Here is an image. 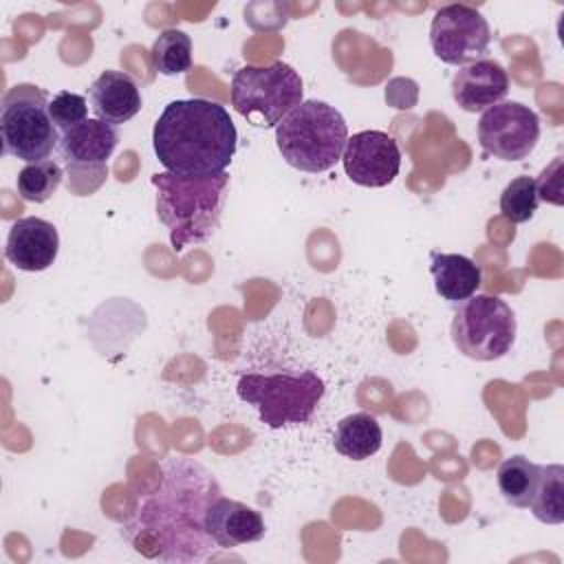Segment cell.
Masks as SVG:
<instances>
[{
  "mask_svg": "<svg viewBox=\"0 0 564 564\" xmlns=\"http://www.w3.org/2000/svg\"><path fill=\"white\" fill-rule=\"evenodd\" d=\"M560 167H562V159L557 156L546 170H542L540 178L535 181L540 200L562 205V174H560Z\"/></svg>",
  "mask_w": 564,
  "mask_h": 564,
  "instance_id": "d4e9b609",
  "label": "cell"
},
{
  "mask_svg": "<svg viewBox=\"0 0 564 564\" xmlns=\"http://www.w3.org/2000/svg\"><path fill=\"white\" fill-rule=\"evenodd\" d=\"M62 167L57 161L46 159V161H37V163H26L15 178V187H18V196L26 203H44L48 200L59 183H62Z\"/></svg>",
  "mask_w": 564,
  "mask_h": 564,
  "instance_id": "7402d4cb",
  "label": "cell"
},
{
  "mask_svg": "<svg viewBox=\"0 0 564 564\" xmlns=\"http://www.w3.org/2000/svg\"><path fill=\"white\" fill-rule=\"evenodd\" d=\"M238 132L225 106L194 97L174 99L159 115L152 145L165 172L214 176L229 167Z\"/></svg>",
  "mask_w": 564,
  "mask_h": 564,
  "instance_id": "7a4b0ae2",
  "label": "cell"
},
{
  "mask_svg": "<svg viewBox=\"0 0 564 564\" xmlns=\"http://www.w3.org/2000/svg\"><path fill=\"white\" fill-rule=\"evenodd\" d=\"M220 496L212 471L189 458L167 460L156 487L141 500L126 538L137 553L161 562H203L212 557L214 540L205 516Z\"/></svg>",
  "mask_w": 564,
  "mask_h": 564,
  "instance_id": "6da1fadb",
  "label": "cell"
},
{
  "mask_svg": "<svg viewBox=\"0 0 564 564\" xmlns=\"http://www.w3.org/2000/svg\"><path fill=\"white\" fill-rule=\"evenodd\" d=\"M88 99L95 117L110 126H121L141 110L139 86L121 70H104L90 84Z\"/></svg>",
  "mask_w": 564,
  "mask_h": 564,
  "instance_id": "2e32d148",
  "label": "cell"
},
{
  "mask_svg": "<svg viewBox=\"0 0 564 564\" xmlns=\"http://www.w3.org/2000/svg\"><path fill=\"white\" fill-rule=\"evenodd\" d=\"M452 341L474 361H496L516 341V315L496 295H471L454 313Z\"/></svg>",
  "mask_w": 564,
  "mask_h": 564,
  "instance_id": "ba28073f",
  "label": "cell"
},
{
  "mask_svg": "<svg viewBox=\"0 0 564 564\" xmlns=\"http://www.w3.org/2000/svg\"><path fill=\"white\" fill-rule=\"evenodd\" d=\"M324 381L313 370L242 375L238 379V397L258 410L260 421L271 427H289L306 423L324 397Z\"/></svg>",
  "mask_w": 564,
  "mask_h": 564,
  "instance_id": "5b68a950",
  "label": "cell"
},
{
  "mask_svg": "<svg viewBox=\"0 0 564 564\" xmlns=\"http://www.w3.org/2000/svg\"><path fill=\"white\" fill-rule=\"evenodd\" d=\"M540 198L535 178L531 176H518L513 178L500 194V212L509 223H527L538 212Z\"/></svg>",
  "mask_w": 564,
  "mask_h": 564,
  "instance_id": "603a6c76",
  "label": "cell"
},
{
  "mask_svg": "<svg viewBox=\"0 0 564 564\" xmlns=\"http://www.w3.org/2000/svg\"><path fill=\"white\" fill-rule=\"evenodd\" d=\"M540 139L538 115L520 101H500L478 119L480 148L500 161L527 159Z\"/></svg>",
  "mask_w": 564,
  "mask_h": 564,
  "instance_id": "30bf717a",
  "label": "cell"
},
{
  "mask_svg": "<svg viewBox=\"0 0 564 564\" xmlns=\"http://www.w3.org/2000/svg\"><path fill=\"white\" fill-rule=\"evenodd\" d=\"M430 273L436 293L447 302H465L480 286V269L460 253H430Z\"/></svg>",
  "mask_w": 564,
  "mask_h": 564,
  "instance_id": "e0dca14e",
  "label": "cell"
},
{
  "mask_svg": "<svg viewBox=\"0 0 564 564\" xmlns=\"http://www.w3.org/2000/svg\"><path fill=\"white\" fill-rule=\"evenodd\" d=\"M302 95V77L284 62L242 66L231 77V106L256 128H278L304 101Z\"/></svg>",
  "mask_w": 564,
  "mask_h": 564,
  "instance_id": "52a82bcc",
  "label": "cell"
},
{
  "mask_svg": "<svg viewBox=\"0 0 564 564\" xmlns=\"http://www.w3.org/2000/svg\"><path fill=\"white\" fill-rule=\"evenodd\" d=\"M348 126L341 112L319 99L295 106L275 128V145L282 159L308 174L330 170L344 154Z\"/></svg>",
  "mask_w": 564,
  "mask_h": 564,
  "instance_id": "277c9868",
  "label": "cell"
},
{
  "mask_svg": "<svg viewBox=\"0 0 564 564\" xmlns=\"http://www.w3.org/2000/svg\"><path fill=\"white\" fill-rule=\"evenodd\" d=\"M540 480V465L531 463L527 456H511L500 463L496 482L502 494V498L518 509H529L531 500L535 496Z\"/></svg>",
  "mask_w": 564,
  "mask_h": 564,
  "instance_id": "d6986e66",
  "label": "cell"
},
{
  "mask_svg": "<svg viewBox=\"0 0 564 564\" xmlns=\"http://www.w3.org/2000/svg\"><path fill=\"white\" fill-rule=\"evenodd\" d=\"M152 66L161 75H181L192 66V40L181 29H165L152 44Z\"/></svg>",
  "mask_w": 564,
  "mask_h": 564,
  "instance_id": "44dd1931",
  "label": "cell"
},
{
  "mask_svg": "<svg viewBox=\"0 0 564 564\" xmlns=\"http://www.w3.org/2000/svg\"><path fill=\"white\" fill-rule=\"evenodd\" d=\"M383 432L375 414L357 412L344 416L333 434L335 449L350 460H366L381 447Z\"/></svg>",
  "mask_w": 564,
  "mask_h": 564,
  "instance_id": "ac0fdd59",
  "label": "cell"
},
{
  "mask_svg": "<svg viewBox=\"0 0 564 564\" xmlns=\"http://www.w3.org/2000/svg\"><path fill=\"white\" fill-rule=\"evenodd\" d=\"M57 251L59 236L53 223L37 216H24L11 225L4 245V258L15 269L26 273L44 271L55 262Z\"/></svg>",
  "mask_w": 564,
  "mask_h": 564,
  "instance_id": "7c38bea8",
  "label": "cell"
},
{
  "mask_svg": "<svg viewBox=\"0 0 564 564\" xmlns=\"http://www.w3.org/2000/svg\"><path fill=\"white\" fill-rule=\"evenodd\" d=\"M48 97L33 84L11 86L0 104L2 152L26 163L46 161L59 145V130L48 115Z\"/></svg>",
  "mask_w": 564,
  "mask_h": 564,
  "instance_id": "8992f818",
  "label": "cell"
},
{
  "mask_svg": "<svg viewBox=\"0 0 564 564\" xmlns=\"http://www.w3.org/2000/svg\"><path fill=\"white\" fill-rule=\"evenodd\" d=\"M205 527L214 544L220 549H234L240 544L258 542L264 538L267 531L264 520L256 509L223 496H218L209 505Z\"/></svg>",
  "mask_w": 564,
  "mask_h": 564,
  "instance_id": "9a60e30c",
  "label": "cell"
},
{
  "mask_svg": "<svg viewBox=\"0 0 564 564\" xmlns=\"http://www.w3.org/2000/svg\"><path fill=\"white\" fill-rule=\"evenodd\" d=\"M152 185L156 187V216L167 227L174 251L212 238L227 200V172L214 176L156 172Z\"/></svg>",
  "mask_w": 564,
  "mask_h": 564,
  "instance_id": "3957f363",
  "label": "cell"
},
{
  "mask_svg": "<svg viewBox=\"0 0 564 564\" xmlns=\"http://www.w3.org/2000/svg\"><path fill=\"white\" fill-rule=\"evenodd\" d=\"M509 93V75L496 59H478L460 66L452 77V97L465 112H482L500 104Z\"/></svg>",
  "mask_w": 564,
  "mask_h": 564,
  "instance_id": "4fadbf2b",
  "label": "cell"
},
{
  "mask_svg": "<svg viewBox=\"0 0 564 564\" xmlns=\"http://www.w3.org/2000/svg\"><path fill=\"white\" fill-rule=\"evenodd\" d=\"M531 513L544 524L564 522V467L540 465V480L531 500Z\"/></svg>",
  "mask_w": 564,
  "mask_h": 564,
  "instance_id": "ffe728a7",
  "label": "cell"
},
{
  "mask_svg": "<svg viewBox=\"0 0 564 564\" xmlns=\"http://www.w3.org/2000/svg\"><path fill=\"white\" fill-rule=\"evenodd\" d=\"M341 163L352 183L361 187H386L401 170V150L388 132L361 130L348 137Z\"/></svg>",
  "mask_w": 564,
  "mask_h": 564,
  "instance_id": "8fae6325",
  "label": "cell"
},
{
  "mask_svg": "<svg viewBox=\"0 0 564 564\" xmlns=\"http://www.w3.org/2000/svg\"><path fill=\"white\" fill-rule=\"evenodd\" d=\"M117 143H119V132L115 126L99 119H86L75 128H70L68 132H64L57 148L68 172H79V170H104Z\"/></svg>",
  "mask_w": 564,
  "mask_h": 564,
  "instance_id": "5bb4252c",
  "label": "cell"
},
{
  "mask_svg": "<svg viewBox=\"0 0 564 564\" xmlns=\"http://www.w3.org/2000/svg\"><path fill=\"white\" fill-rule=\"evenodd\" d=\"M48 115L55 123V128L64 134L77 123L88 119V104L86 97L79 93L70 90H59L51 101H48Z\"/></svg>",
  "mask_w": 564,
  "mask_h": 564,
  "instance_id": "cb8c5ba5",
  "label": "cell"
},
{
  "mask_svg": "<svg viewBox=\"0 0 564 564\" xmlns=\"http://www.w3.org/2000/svg\"><path fill=\"white\" fill-rule=\"evenodd\" d=\"M491 29L485 15L469 4H445L436 9L430 24L434 55L449 66H467L485 57Z\"/></svg>",
  "mask_w": 564,
  "mask_h": 564,
  "instance_id": "9c48e42d",
  "label": "cell"
}]
</instances>
